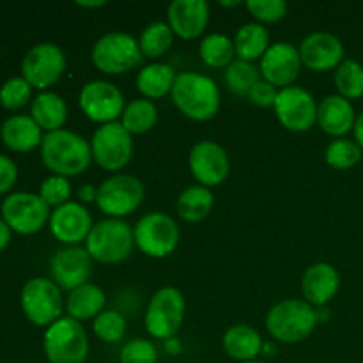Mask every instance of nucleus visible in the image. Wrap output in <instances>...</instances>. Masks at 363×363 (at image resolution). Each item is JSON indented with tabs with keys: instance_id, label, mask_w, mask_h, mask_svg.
<instances>
[{
	"instance_id": "nucleus-1",
	"label": "nucleus",
	"mask_w": 363,
	"mask_h": 363,
	"mask_svg": "<svg viewBox=\"0 0 363 363\" xmlns=\"http://www.w3.org/2000/svg\"><path fill=\"white\" fill-rule=\"evenodd\" d=\"M41 158L55 176H80L92 162L91 144L74 131L57 130L43 137Z\"/></svg>"
},
{
	"instance_id": "nucleus-2",
	"label": "nucleus",
	"mask_w": 363,
	"mask_h": 363,
	"mask_svg": "<svg viewBox=\"0 0 363 363\" xmlns=\"http://www.w3.org/2000/svg\"><path fill=\"white\" fill-rule=\"evenodd\" d=\"M172 101L190 119L204 123L220 110V89L213 78L201 73H179L170 91Z\"/></svg>"
},
{
	"instance_id": "nucleus-3",
	"label": "nucleus",
	"mask_w": 363,
	"mask_h": 363,
	"mask_svg": "<svg viewBox=\"0 0 363 363\" xmlns=\"http://www.w3.org/2000/svg\"><path fill=\"white\" fill-rule=\"evenodd\" d=\"M319 323L318 311L308 301L284 300L273 305L266 315V328L284 344H296L307 339Z\"/></svg>"
},
{
	"instance_id": "nucleus-4",
	"label": "nucleus",
	"mask_w": 363,
	"mask_h": 363,
	"mask_svg": "<svg viewBox=\"0 0 363 363\" xmlns=\"http://www.w3.org/2000/svg\"><path fill=\"white\" fill-rule=\"evenodd\" d=\"M135 247L133 230L119 218H105L94 223L85 240V250L94 261L117 264L126 261Z\"/></svg>"
},
{
	"instance_id": "nucleus-5",
	"label": "nucleus",
	"mask_w": 363,
	"mask_h": 363,
	"mask_svg": "<svg viewBox=\"0 0 363 363\" xmlns=\"http://www.w3.org/2000/svg\"><path fill=\"white\" fill-rule=\"evenodd\" d=\"M43 347L50 363H85L89 339L80 321L60 318L46 330Z\"/></svg>"
},
{
	"instance_id": "nucleus-6",
	"label": "nucleus",
	"mask_w": 363,
	"mask_h": 363,
	"mask_svg": "<svg viewBox=\"0 0 363 363\" xmlns=\"http://www.w3.org/2000/svg\"><path fill=\"white\" fill-rule=\"evenodd\" d=\"M91 59L99 71L121 74L137 67L144 59L140 45L126 32H108L94 43Z\"/></svg>"
},
{
	"instance_id": "nucleus-7",
	"label": "nucleus",
	"mask_w": 363,
	"mask_h": 363,
	"mask_svg": "<svg viewBox=\"0 0 363 363\" xmlns=\"http://www.w3.org/2000/svg\"><path fill=\"white\" fill-rule=\"evenodd\" d=\"M186 301L176 287H162L152 294L145 311V328L155 339H170L183 325Z\"/></svg>"
},
{
	"instance_id": "nucleus-8",
	"label": "nucleus",
	"mask_w": 363,
	"mask_h": 363,
	"mask_svg": "<svg viewBox=\"0 0 363 363\" xmlns=\"http://www.w3.org/2000/svg\"><path fill=\"white\" fill-rule=\"evenodd\" d=\"M144 201V184L130 174H113L98 188L96 204L110 218L131 215Z\"/></svg>"
},
{
	"instance_id": "nucleus-9",
	"label": "nucleus",
	"mask_w": 363,
	"mask_h": 363,
	"mask_svg": "<svg viewBox=\"0 0 363 363\" xmlns=\"http://www.w3.org/2000/svg\"><path fill=\"white\" fill-rule=\"evenodd\" d=\"M135 245L149 257H167L179 243V227L165 213H147L133 229Z\"/></svg>"
},
{
	"instance_id": "nucleus-10",
	"label": "nucleus",
	"mask_w": 363,
	"mask_h": 363,
	"mask_svg": "<svg viewBox=\"0 0 363 363\" xmlns=\"http://www.w3.org/2000/svg\"><path fill=\"white\" fill-rule=\"evenodd\" d=\"M21 308L35 326H50L59 321L62 314L60 287L53 280L32 279L21 289Z\"/></svg>"
},
{
	"instance_id": "nucleus-11",
	"label": "nucleus",
	"mask_w": 363,
	"mask_h": 363,
	"mask_svg": "<svg viewBox=\"0 0 363 363\" xmlns=\"http://www.w3.org/2000/svg\"><path fill=\"white\" fill-rule=\"evenodd\" d=\"M92 160L105 170H121L133 155V138L121 123H108L94 131L91 140Z\"/></svg>"
},
{
	"instance_id": "nucleus-12",
	"label": "nucleus",
	"mask_w": 363,
	"mask_h": 363,
	"mask_svg": "<svg viewBox=\"0 0 363 363\" xmlns=\"http://www.w3.org/2000/svg\"><path fill=\"white\" fill-rule=\"evenodd\" d=\"M273 108L280 124L289 131L303 133L318 123V105L314 96L298 85L280 89Z\"/></svg>"
},
{
	"instance_id": "nucleus-13",
	"label": "nucleus",
	"mask_w": 363,
	"mask_h": 363,
	"mask_svg": "<svg viewBox=\"0 0 363 363\" xmlns=\"http://www.w3.org/2000/svg\"><path fill=\"white\" fill-rule=\"evenodd\" d=\"M66 69V55L55 43H39L25 53L21 60L23 78L38 89L55 84Z\"/></svg>"
},
{
	"instance_id": "nucleus-14",
	"label": "nucleus",
	"mask_w": 363,
	"mask_h": 363,
	"mask_svg": "<svg viewBox=\"0 0 363 363\" xmlns=\"http://www.w3.org/2000/svg\"><path fill=\"white\" fill-rule=\"evenodd\" d=\"M4 222L20 234H35L50 218V208L39 195L18 191L2 202Z\"/></svg>"
},
{
	"instance_id": "nucleus-15",
	"label": "nucleus",
	"mask_w": 363,
	"mask_h": 363,
	"mask_svg": "<svg viewBox=\"0 0 363 363\" xmlns=\"http://www.w3.org/2000/svg\"><path fill=\"white\" fill-rule=\"evenodd\" d=\"M80 108L94 123H116L124 112V96L113 84L105 80H92L82 87L78 96Z\"/></svg>"
},
{
	"instance_id": "nucleus-16",
	"label": "nucleus",
	"mask_w": 363,
	"mask_h": 363,
	"mask_svg": "<svg viewBox=\"0 0 363 363\" xmlns=\"http://www.w3.org/2000/svg\"><path fill=\"white\" fill-rule=\"evenodd\" d=\"M191 176L206 188L218 186L229 176L230 163L225 149L213 140H201L191 147L190 158Z\"/></svg>"
},
{
	"instance_id": "nucleus-17",
	"label": "nucleus",
	"mask_w": 363,
	"mask_h": 363,
	"mask_svg": "<svg viewBox=\"0 0 363 363\" xmlns=\"http://www.w3.org/2000/svg\"><path fill=\"white\" fill-rule=\"evenodd\" d=\"M300 50L287 41L273 43L261 59L262 80L275 87L286 89L296 82L301 71Z\"/></svg>"
},
{
	"instance_id": "nucleus-18",
	"label": "nucleus",
	"mask_w": 363,
	"mask_h": 363,
	"mask_svg": "<svg viewBox=\"0 0 363 363\" xmlns=\"http://www.w3.org/2000/svg\"><path fill=\"white\" fill-rule=\"evenodd\" d=\"M92 218L89 209L80 202H67V204L55 208L50 215V230L60 243L78 247V243L85 241L91 234Z\"/></svg>"
},
{
	"instance_id": "nucleus-19",
	"label": "nucleus",
	"mask_w": 363,
	"mask_h": 363,
	"mask_svg": "<svg viewBox=\"0 0 363 363\" xmlns=\"http://www.w3.org/2000/svg\"><path fill=\"white\" fill-rule=\"evenodd\" d=\"M92 273V257L82 247H66L52 259L53 282L66 291H74L89 284Z\"/></svg>"
},
{
	"instance_id": "nucleus-20",
	"label": "nucleus",
	"mask_w": 363,
	"mask_h": 363,
	"mask_svg": "<svg viewBox=\"0 0 363 363\" xmlns=\"http://www.w3.org/2000/svg\"><path fill=\"white\" fill-rule=\"evenodd\" d=\"M301 62L312 71L339 67L344 59V45L332 32H312L300 45Z\"/></svg>"
},
{
	"instance_id": "nucleus-21",
	"label": "nucleus",
	"mask_w": 363,
	"mask_h": 363,
	"mask_svg": "<svg viewBox=\"0 0 363 363\" xmlns=\"http://www.w3.org/2000/svg\"><path fill=\"white\" fill-rule=\"evenodd\" d=\"M167 16L174 34L195 39L208 27L209 6L206 0H174L167 9Z\"/></svg>"
},
{
	"instance_id": "nucleus-22",
	"label": "nucleus",
	"mask_w": 363,
	"mask_h": 363,
	"mask_svg": "<svg viewBox=\"0 0 363 363\" xmlns=\"http://www.w3.org/2000/svg\"><path fill=\"white\" fill-rule=\"evenodd\" d=\"M340 287L339 272L328 262H318L305 272L301 280V293L305 301L323 307L335 298Z\"/></svg>"
},
{
	"instance_id": "nucleus-23",
	"label": "nucleus",
	"mask_w": 363,
	"mask_h": 363,
	"mask_svg": "<svg viewBox=\"0 0 363 363\" xmlns=\"http://www.w3.org/2000/svg\"><path fill=\"white\" fill-rule=\"evenodd\" d=\"M354 108L350 99L340 94H330L318 105V123L325 133L344 137L354 128Z\"/></svg>"
},
{
	"instance_id": "nucleus-24",
	"label": "nucleus",
	"mask_w": 363,
	"mask_h": 363,
	"mask_svg": "<svg viewBox=\"0 0 363 363\" xmlns=\"http://www.w3.org/2000/svg\"><path fill=\"white\" fill-rule=\"evenodd\" d=\"M2 142L16 152H28L41 145V128L28 116H13L2 124Z\"/></svg>"
},
{
	"instance_id": "nucleus-25",
	"label": "nucleus",
	"mask_w": 363,
	"mask_h": 363,
	"mask_svg": "<svg viewBox=\"0 0 363 363\" xmlns=\"http://www.w3.org/2000/svg\"><path fill=\"white\" fill-rule=\"evenodd\" d=\"M223 350L233 360L241 363L255 360L259 353L262 351V339L257 330H254L248 325H234L223 335Z\"/></svg>"
},
{
	"instance_id": "nucleus-26",
	"label": "nucleus",
	"mask_w": 363,
	"mask_h": 363,
	"mask_svg": "<svg viewBox=\"0 0 363 363\" xmlns=\"http://www.w3.org/2000/svg\"><path fill=\"white\" fill-rule=\"evenodd\" d=\"M176 71L165 62H152L144 66L137 74V89L145 99H158L169 94L176 82Z\"/></svg>"
},
{
	"instance_id": "nucleus-27",
	"label": "nucleus",
	"mask_w": 363,
	"mask_h": 363,
	"mask_svg": "<svg viewBox=\"0 0 363 363\" xmlns=\"http://www.w3.org/2000/svg\"><path fill=\"white\" fill-rule=\"evenodd\" d=\"M30 113L41 130L52 133V131L62 130V124L66 123L67 117V106L66 101L55 92H41L32 101Z\"/></svg>"
},
{
	"instance_id": "nucleus-28",
	"label": "nucleus",
	"mask_w": 363,
	"mask_h": 363,
	"mask_svg": "<svg viewBox=\"0 0 363 363\" xmlns=\"http://www.w3.org/2000/svg\"><path fill=\"white\" fill-rule=\"evenodd\" d=\"M105 293L94 284H85L78 289L71 291L67 298V312L69 318L77 321H85V319H96L103 312L105 307Z\"/></svg>"
},
{
	"instance_id": "nucleus-29",
	"label": "nucleus",
	"mask_w": 363,
	"mask_h": 363,
	"mask_svg": "<svg viewBox=\"0 0 363 363\" xmlns=\"http://www.w3.org/2000/svg\"><path fill=\"white\" fill-rule=\"evenodd\" d=\"M234 41V48H236V55L243 60H255L266 52L272 45H269V34L268 28L262 23H245L243 27H240V30L236 32V38Z\"/></svg>"
},
{
	"instance_id": "nucleus-30",
	"label": "nucleus",
	"mask_w": 363,
	"mask_h": 363,
	"mask_svg": "<svg viewBox=\"0 0 363 363\" xmlns=\"http://www.w3.org/2000/svg\"><path fill=\"white\" fill-rule=\"evenodd\" d=\"M213 202L215 197L209 188L202 184L188 186L177 197V215L186 222H201L211 213Z\"/></svg>"
},
{
	"instance_id": "nucleus-31",
	"label": "nucleus",
	"mask_w": 363,
	"mask_h": 363,
	"mask_svg": "<svg viewBox=\"0 0 363 363\" xmlns=\"http://www.w3.org/2000/svg\"><path fill=\"white\" fill-rule=\"evenodd\" d=\"M121 124L126 128L128 133L140 135L152 130L158 121V108L151 99H133L124 106L121 116Z\"/></svg>"
},
{
	"instance_id": "nucleus-32",
	"label": "nucleus",
	"mask_w": 363,
	"mask_h": 363,
	"mask_svg": "<svg viewBox=\"0 0 363 363\" xmlns=\"http://www.w3.org/2000/svg\"><path fill=\"white\" fill-rule=\"evenodd\" d=\"M223 80H225L230 92H234L236 96L248 98V94H250V91L254 89V85L262 80V74L261 69H259L254 62H250V60L234 59L233 62L225 67Z\"/></svg>"
},
{
	"instance_id": "nucleus-33",
	"label": "nucleus",
	"mask_w": 363,
	"mask_h": 363,
	"mask_svg": "<svg viewBox=\"0 0 363 363\" xmlns=\"http://www.w3.org/2000/svg\"><path fill=\"white\" fill-rule=\"evenodd\" d=\"M202 60L211 67H227L234 60V41L225 34H209L199 46Z\"/></svg>"
},
{
	"instance_id": "nucleus-34",
	"label": "nucleus",
	"mask_w": 363,
	"mask_h": 363,
	"mask_svg": "<svg viewBox=\"0 0 363 363\" xmlns=\"http://www.w3.org/2000/svg\"><path fill=\"white\" fill-rule=\"evenodd\" d=\"M174 41V32L169 23L165 21H152L142 30L138 45H140L142 53L145 57H162L163 53L169 52Z\"/></svg>"
},
{
	"instance_id": "nucleus-35",
	"label": "nucleus",
	"mask_w": 363,
	"mask_h": 363,
	"mask_svg": "<svg viewBox=\"0 0 363 363\" xmlns=\"http://www.w3.org/2000/svg\"><path fill=\"white\" fill-rule=\"evenodd\" d=\"M335 87L346 99H358L363 96V66L353 59L340 62L335 71Z\"/></svg>"
},
{
	"instance_id": "nucleus-36",
	"label": "nucleus",
	"mask_w": 363,
	"mask_h": 363,
	"mask_svg": "<svg viewBox=\"0 0 363 363\" xmlns=\"http://www.w3.org/2000/svg\"><path fill=\"white\" fill-rule=\"evenodd\" d=\"M325 160L337 170H347L362 160V147L347 138H335L325 151Z\"/></svg>"
},
{
	"instance_id": "nucleus-37",
	"label": "nucleus",
	"mask_w": 363,
	"mask_h": 363,
	"mask_svg": "<svg viewBox=\"0 0 363 363\" xmlns=\"http://www.w3.org/2000/svg\"><path fill=\"white\" fill-rule=\"evenodd\" d=\"M92 330L103 342H119L126 333V319L116 311H103L92 323Z\"/></svg>"
},
{
	"instance_id": "nucleus-38",
	"label": "nucleus",
	"mask_w": 363,
	"mask_h": 363,
	"mask_svg": "<svg viewBox=\"0 0 363 363\" xmlns=\"http://www.w3.org/2000/svg\"><path fill=\"white\" fill-rule=\"evenodd\" d=\"M32 85L23 77H13L0 89V103L7 110H18L30 99Z\"/></svg>"
},
{
	"instance_id": "nucleus-39",
	"label": "nucleus",
	"mask_w": 363,
	"mask_h": 363,
	"mask_svg": "<svg viewBox=\"0 0 363 363\" xmlns=\"http://www.w3.org/2000/svg\"><path fill=\"white\" fill-rule=\"evenodd\" d=\"M39 197L46 202V206H53V208H60V206L67 204L71 197V184L67 177L62 176H50L43 181L41 188H39Z\"/></svg>"
},
{
	"instance_id": "nucleus-40",
	"label": "nucleus",
	"mask_w": 363,
	"mask_h": 363,
	"mask_svg": "<svg viewBox=\"0 0 363 363\" xmlns=\"http://www.w3.org/2000/svg\"><path fill=\"white\" fill-rule=\"evenodd\" d=\"M121 363H156L158 351L151 340L133 339L123 346L119 353Z\"/></svg>"
},
{
	"instance_id": "nucleus-41",
	"label": "nucleus",
	"mask_w": 363,
	"mask_h": 363,
	"mask_svg": "<svg viewBox=\"0 0 363 363\" xmlns=\"http://www.w3.org/2000/svg\"><path fill=\"white\" fill-rule=\"evenodd\" d=\"M247 9L262 23H275L286 16L287 4L284 0H248Z\"/></svg>"
},
{
	"instance_id": "nucleus-42",
	"label": "nucleus",
	"mask_w": 363,
	"mask_h": 363,
	"mask_svg": "<svg viewBox=\"0 0 363 363\" xmlns=\"http://www.w3.org/2000/svg\"><path fill=\"white\" fill-rule=\"evenodd\" d=\"M277 96H279V91H277L275 85L268 84L266 80H261L259 84L254 85V89L248 94V99H250L254 105L261 106V108H268V106H273L277 101Z\"/></svg>"
},
{
	"instance_id": "nucleus-43",
	"label": "nucleus",
	"mask_w": 363,
	"mask_h": 363,
	"mask_svg": "<svg viewBox=\"0 0 363 363\" xmlns=\"http://www.w3.org/2000/svg\"><path fill=\"white\" fill-rule=\"evenodd\" d=\"M18 169L14 162L7 156L0 155V194H6L16 183Z\"/></svg>"
},
{
	"instance_id": "nucleus-44",
	"label": "nucleus",
	"mask_w": 363,
	"mask_h": 363,
	"mask_svg": "<svg viewBox=\"0 0 363 363\" xmlns=\"http://www.w3.org/2000/svg\"><path fill=\"white\" fill-rule=\"evenodd\" d=\"M78 197L85 202L96 201V197H98V188L92 186V184H84V186L78 190Z\"/></svg>"
},
{
	"instance_id": "nucleus-45",
	"label": "nucleus",
	"mask_w": 363,
	"mask_h": 363,
	"mask_svg": "<svg viewBox=\"0 0 363 363\" xmlns=\"http://www.w3.org/2000/svg\"><path fill=\"white\" fill-rule=\"evenodd\" d=\"M9 240H11L9 225H7L4 220H0V250H4V248L9 245Z\"/></svg>"
},
{
	"instance_id": "nucleus-46",
	"label": "nucleus",
	"mask_w": 363,
	"mask_h": 363,
	"mask_svg": "<svg viewBox=\"0 0 363 363\" xmlns=\"http://www.w3.org/2000/svg\"><path fill=\"white\" fill-rule=\"evenodd\" d=\"M353 131H354V138H357V144L360 145L363 151V112L357 117V121H354Z\"/></svg>"
},
{
	"instance_id": "nucleus-47",
	"label": "nucleus",
	"mask_w": 363,
	"mask_h": 363,
	"mask_svg": "<svg viewBox=\"0 0 363 363\" xmlns=\"http://www.w3.org/2000/svg\"><path fill=\"white\" fill-rule=\"evenodd\" d=\"M77 6L85 7V9H98V7L106 6V0H78Z\"/></svg>"
},
{
	"instance_id": "nucleus-48",
	"label": "nucleus",
	"mask_w": 363,
	"mask_h": 363,
	"mask_svg": "<svg viewBox=\"0 0 363 363\" xmlns=\"http://www.w3.org/2000/svg\"><path fill=\"white\" fill-rule=\"evenodd\" d=\"M220 6H223V7H238V6H240V0H234V2H227V0H220Z\"/></svg>"
},
{
	"instance_id": "nucleus-49",
	"label": "nucleus",
	"mask_w": 363,
	"mask_h": 363,
	"mask_svg": "<svg viewBox=\"0 0 363 363\" xmlns=\"http://www.w3.org/2000/svg\"><path fill=\"white\" fill-rule=\"evenodd\" d=\"M245 363H264V362H257V360H252V362H245Z\"/></svg>"
}]
</instances>
